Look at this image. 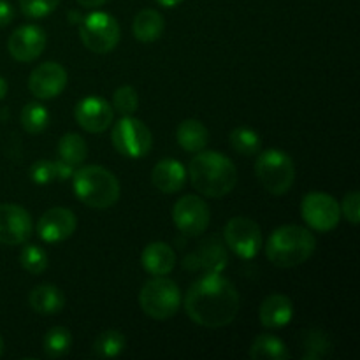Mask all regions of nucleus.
<instances>
[{"mask_svg":"<svg viewBox=\"0 0 360 360\" xmlns=\"http://www.w3.org/2000/svg\"><path fill=\"white\" fill-rule=\"evenodd\" d=\"M186 315L207 329L225 327L238 316L239 294L220 273H206L190 285L185 295Z\"/></svg>","mask_w":360,"mask_h":360,"instance_id":"f257e3e1","label":"nucleus"},{"mask_svg":"<svg viewBox=\"0 0 360 360\" xmlns=\"http://www.w3.org/2000/svg\"><path fill=\"white\" fill-rule=\"evenodd\" d=\"M192 186L202 195L220 199L229 195L238 183V169L232 160L217 151H199L188 165Z\"/></svg>","mask_w":360,"mask_h":360,"instance_id":"f03ea898","label":"nucleus"},{"mask_svg":"<svg viewBox=\"0 0 360 360\" xmlns=\"http://www.w3.org/2000/svg\"><path fill=\"white\" fill-rule=\"evenodd\" d=\"M316 250V238L301 225H283L273 231L266 243V255L281 269L297 267L309 260Z\"/></svg>","mask_w":360,"mask_h":360,"instance_id":"7ed1b4c3","label":"nucleus"},{"mask_svg":"<svg viewBox=\"0 0 360 360\" xmlns=\"http://www.w3.org/2000/svg\"><path fill=\"white\" fill-rule=\"evenodd\" d=\"M74 193L84 206L108 210L120 199V181L101 165H83L72 176Z\"/></svg>","mask_w":360,"mask_h":360,"instance_id":"20e7f679","label":"nucleus"},{"mask_svg":"<svg viewBox=\"0 0 360 360\" xmlns=\"http://www.w3.org/2000/svg\"><path fill=\"white\" fill-rule=\"evenodd\" d=\"M141 309L153 320H169L181 304L179 287L165 276H155L143 285L139 292Z\"/></svg>","mask_w":360,"mask_h":360,"instance_id":"39448f33","label":"nucleus"},{"mask_svg":"<svg viewBox=\"0 0 360 360\" xmlns=\"http://www.w3.org/2000/svg\"><path fill=\"white\" fill-rule=\"evenodd\" d=\"M255 174L266 192L273 195H285L294 185L295 167L285 151L266 150L257 158Z\"/></svg>","mask_w":360,"mask_h":360,"instance_id":"423d86ee","label":"nucleus"},{"mask_svg":"<svg viewBox=\"0 0 360 360\" xmlns=\"http://www.w3.org/2000/svg\"><path fill=\"white\" fill-rule=\"evenodd\" d=\"M112 146L127 158H143L153 146V136L141 120L123 116L111 132Z\"/></svg>","mask_w":360,"mask_h":360,"instance_id":"0eeeda50","label":"nucleus"},{"mask_svg":"<svg viewBox=\"0 0 360 360\" xmlns=\"http://www.w3.org/2000/svg\"><path fill=\"white\" fill-rule=\"evenodd\" d=\"M79 35L83 44L97 55L111 53L120 42V25L111 14L91 13L81 21Z\"/></svg>","mask_w":360,"mask_h":360,"instance_id":"6e6552de","label":"nucleus"},{"mask_svg":"<svg viewBox=\"0 0 360 360\" xmlns=\"http://www.w3.org/2000/svg\"><path fill=\"white\" fill-rule=\"evenodd\" d=\"M225 245L241 259L250 260L259 255L262 248V232L260 227L246 217H236L229 220L224 231Z\"/></svg>","mask_w":360,"mask_h":360,"instance_id":"1a4fd4ad","label":"nucleus"},{"mask_svg":"<svg viewBox=\"0 0 360 360\" xmlns=\"http://www.w3.org/2000/svg\"><path fill=\"white\" fill-rule=\"evenodd\" d=\"M301 214L311 229L319 232H329L340 224L341 207L329 193L309 192L302 199Z\"/></svg>","mask_w":360,"mask_h":360,"instance_id":"9d476101","label":"nucleus"},{"mask_svg":"<svg viewBox=\"0 0 360 360\" xmlns=\"http://www.w3.org/2000/svg\"><path fill=\"white\" fill-rule=\"evenodd\" d=\"M210 207L200 197L183 195L172 210L174 225L185 236H200L210 225Z\"/></svg>","mask_w":360,"mask_h":360,"instance_id":"9b49d317","label":"nucleus"},{"mask_svg":"<svg viewBox=\"0 0 360 360\" xmlns=\"http://www.w3.org/2000/svg\"><path fill=\"white\" fill-rule=\"evenodd\" d=\"M34 232L30 213L20 204H0V245H23Z\"/></svg>","mask_w":360,"mask_h":360,"instance_id":"f8f14e48","label":"nucleus"},{"mask_svg":"<svg viewBox=\"0 0 360 360\" xmlns=\"http://www.w3.org/2000/svg\"><path fill=\"white\" fill-rule=\"evenodd\" d=\"M67 86V70L56 62H46L32 70L28 77V88L32 95L37 98L48 101L55 98L65 90Z\"/></svg>","mask_w":360,"mask_h":360,"instance_id":"ddd939ff","label":"nucleus"},{"mask_svg":"<svg viewBox=\"0 0 360 360\" xmlns=\"http://www.w3.org/2000/svg\"><path fill=\"white\" fill-rule=\"evenodd\" d=\"M46 48V34L37 25H23L11 34L7 49L18 62H34Z\"/></svg>","mask_w":360,"mask_h":360,"instance_id":"4468645a","label":"nucleus"},{"mask_svg":"<svg viewBox=\"0 0 360 360\" xmlns=\"http://www.w3.org/2000/svg\"><path fill=\"white\" fill-rule=\"evenodd\" d=\"M77 125L90 134H102L111 127L115 112L112 105L102 97H86L76 105Z\"/></svg>","mask_w":360,"mask_h":360,"instance_id":"2eb2a0df","label":"nucleus"},{"mask_svg":"<svg viewBox=\"0 0 360 360\" xmlns=\"http://www.w3.org/2000/svg\"><path fill=\"white\" fill-rule=\"evenodd\" d=\"M77 218L67 207H51L41 217L37 234L46 243H62L76 232Z\"/></svg>","mask_w":360,"mask_h":360,"instance_id":"dca6fc26","label":"nucleus"},{"mask_svg":"<svg viewBox=\"0 0 360 360\" xmlns=\"http://www.w3.org/2000/svg\"><path fill=\"white\" fill-rule=\"evenodd\" d=\"M227 260L229 257L227 252H225L224 243L218 238H211L195 253L186 257L185 267H188V269H202L206 273H221L227 266Z\"/></svg>","mask_w":360,"mask_h":360,"instance_id":"f3484780","label":"nucleus"},{"mask_svg":"<svg viewBox=\"0 0 360 360\" xmlns=\"http://www.w3.org/2000/svg\"><path fill=\"white\" fill-rule=\"evenodd\" d=\"M151 183L164 193H176L185 186L186 171L181 162L174 158H164L151 171Z\"/></svg>","mask_w":360,"mask_h":360,"instance_id":"a211bd4d","label":"nucleus"},{"mask_svg":"<svg viewBox=\"0 0 360 360\" xmlns=\"http://www.w3.org/2000/svg\"><path fill=\"white\" fill-rule=\"evenodd\" d=\"M294 316V306L287 295L273 294L259 308V319L260 323L267 329H280L285 327Z\"/></svg>","mask_w":360,"mask_h":360,"instance_id":"6ab92c4d","label":"nucleus"},{"mask_svg":"<svg viewBox=\"0 0 360 360\" xmlns=\"http://www.w3.org/2000/svg\"><path fill=\"white\" fill-rule=\"evenodd\" d=\"M141 262H143L144 271L151 276H167L176 266V253L167 243H150L144 248Z\"/></svg>","mask_w":360,"mask_h":360,"instance_id":"aec40b11","label":"nucleus"},{"mask_svg":"<svg viewBox=\"0 0 360 360\" xmlns=\"http://www.w3.org/2000/svg\"><path fill=\"white\" fill-rule=\"evenodd\" d=\"M28 302H30V308L39 315H55L62 311L65 306V295L55 285L44 283L32 288Z\"/></svg>","mask_w":360,"mask_h":360,"instance_id":"412c9836","label":"nucleus"},{"mask_svg":"<svg viewBox=\"0 0 360 360\" xmlns=\"http://www.w3.org/2000/svg\"><path fill=\"white\" fill-rule=\"evenodd\" d=\"M176 139L185 151L199 153L206 148L207 141H210V132H207L206 125L199 120H183L176 130Z\"/></svg>","mask_w":360,"mask_h":360,"instance_id":"4be33fe9","label":"nucleus"},{"mask_svg":"<svg viewBox=\"0 0 360 360\" xmlns=\"http://www.w3.org/2000/svg\"><path fill=\"white\" fill-rule=\"evenodd\" d=\"M165 28L164 16L155 9H143L136 14L132 32L137 41L155 42L162 37Z\"/></svg>","mask_w":360,"mask_h":360,"instance_id":"5701e85b","label":"nucleus"},{"mask_svg":"<svg viewBox=\"0 0 360 360\" xmlns=\"http://www.w3.org/2000/svg\"><path fill=\"white\" fill-rule=\"evenodd\" d=\"M250 357L253 360H287L290 354L280 338L271 336V334H260L250 348Z\"/></svg>","mask_w":360,"mask_h":360,"instance_id":"b1692460","label":"nucleus"},{"mask_svg":"<svg viewBox=\"0 0 360 360\" xmlns=\"http://www.w3.org/2000/svg\"><path fill=\"white\" fill-rule=\"evenodd\" d=\"M58 157L60 160L67 162V164L79 167L88 157V144L79 134H65L58 143Z\"/></svg>","mask_w":360,"mask_h":360,"instance_id":"393cba45","label":"nucleus"},{"mask_svg":"<svg viewBox=\"0 0 360 360\" xmlns=\"http://www.w3.org/2000/svg\"><path fill=\"white\" fill-rule=\"evenodd\" d=\"M91 350L101 359L118 357L125 350V336L116 329L104 330V333H101L95 338Z\"/></svg>","mask_w":360,"mask_h":360,"instance_id":"a878e982","label":"nucleus"},{"mask_svg":"<svg viewBox=\"0 0 360 360\" xmlns=\"http://www.w3.org/2000/svg\"><path fill=\"white\" fill-rule=\"evenodd\" d=\"M72 336L65 327H51L44 336V354L49 359H60L69 354Z\"/></svg>","mask_w":360,"mask_h":360,"instance_id":"bb28decb","label":"nucleus"},{"mask_svg":"<svg viewBox=\"0 0 360 360\" xmlns=\"http://www.w3.org/2000/svg\"><path fill=\"white\" fill-rule=\"evenodd\" d=\"M229 141H231V146L245 157H252L260 151L259 134L252 129H246V127H238V129L232 130Z\"/></svg>","mask_w":360,"mask_h":360,"instance_id":"cd10ccee","label":"nucleus"},{"mask_svg":"<svg viewBox=\"0 0 360 360\" xmlns=\"http://www.w3.org/2000/svg\"><path fill=\"white\" fill-rule=\"evenodd\" d=\"M49 123L48 109L37 102H30L21 111V125L28 134H41L44 132Z\"/></svg>","mask_w":360,"mask_h":360,"instance_id":"c85d7f7f","label":"nucleus"},{"mask_svg":"<svg viewBox=\"0 0 360 360\" xmlns=\"http://www.w3.org/2000/svg\"><path fill=\"white\" fill-rule=\"evenodd\" d=\"M20 264L30 274H42L48 269V253L37 245H27L20 253Z\"/></svg>","mask_w":360,"mask_h":360,"instance_id":"c756f323","label":"nucleus"},{"mask_svg":"<svg viewBox=\"0 0 360 360\" xmlns=\"http://www.w3.org/2000/svg\"><path fill=\"white\" fill-rule=\"evenodd\" d=\"M139 105V97H137L136 88L132 86H120L112 95V108L123 116H132Z\"/></svg>","mask_w":360,"mask_h":360,"instance_id":"7c9ffc66","label":"nucleus"},{"mask_svg":"<svg viewBox=\"0 0 360 360\" xmlns=\"http://www.w3.org/2000/svg\"><path fill=\"white\" fill-rule=\"evenodd\" d=\"M304 347H306V359H322L326 357L327 352L330 350V341L326 336L323 330H309L304 338Z\"/></svg>","mask_w":360,"mask_h":360,"instance_id":"2f4dec72","label":"nucleus"},{"mask_svg":"<svg viewBox=\"0 0 360 360\" xmlns=\"http://www.w3.org/2000/svg\"><path fill=\"white\" fill-rule=\"evenodd\" d=\"M60 0H20L21 13L27 18H44L58 7Z\"/></svg>","mask_w":360,"mask_h":360,"instance_id":"473e14b6","label":"nucleus"},{"mask_svg":"<svg viewBox=\"0 0 360 360\" xmlns=\"http://www.w3.org/2000/svg\"><path fill=\"white\" fill-rule=\"evenodd\" d=\"M30 178L35 185H48L55 181V165L49 160H39L30 167Z\"/></svg>","mask_w":360,"mask_h":360,"instance_id":"72a5a7b5","label":"nucleus"},{"mask_svg":"<svg viewBox=\"0 0 360 360\" xmlns=\"http://www.w3.org/2000/svg\"><path fill=\"white\" fill-rule=\"evenodd\" d=\"M341 213L347 217V220L352 225H357L360 221V195L359 192H350L345 195L343 202H341Z\"/></svg>","mask_w":360,"mask_h":360,"instance_id":"f704fd0d","label":"nucleus"},{"mask_svg":"<svg viewBox=\"0 0 360 360\" xmlns=\"http://www.w3.org/2000/svg\"><path fill=\"white\" fill-rule=\"evenodd\" d=\"M53 165H55V178L60 179V181H65V179L72 178L74 172H76V167H74V165L67 164V162L63 160L53 162Z\"/></svg>","mask_w":360,"mask_h":360,"instance_id":"c9c22d12","label":"nucleus"},{"mask_svg":"<svg viewBox=\"0 0 360 360\" xmlns=\"http://www.w3.org/2000/svg\"><path fill=\"white\" fill-rule=\"evenodd\" d=\"M14 9L7 0H0V28L7 27L13 21Z\"/></svg>","mask_w":360,"mask_h":360,"instance_id":"e433bc0d","label":"nucleus"},{"mask_svg":"<svg viewBox=\"0 0 360 360\" xmlns=\"http://www.w3.org/2000/svg\"><path fill=\"white\" fill-rule=\"evenodd\" d=\"M77 2H79V6L86 7V9H95V7L104 6L108 0H77Z\"/></svg>","mask_w":360,"mask_h":360,"instance_id":"4c0bfd02","label":"nucleus"},{"mask_svg":"<svg viewBox=\"0 0 360 360\" xmlns=\"http://www.w3.org/2000/svg\"><path fill=\"white\" fill-rule=\"evenodd\" d=\"M181 2L183 0H157L158 6H162V7H176V6H179Z\"/></svg>","mask_w":360,"mask_h":360,"instance_id":"58836bf2","label":"nucleus"},{"mask_svg":"<svg viewBox=\"0 0 360 360\" xmlns=\"http://www.w3.org/2000/svg\"><path fill=\"white\" fill-rule=\"evenodd\" d=\"M7 95V81L0 76V101Z\"/></svg>","mask_w":360,"mask_h":360,"instance_id":"ea45409f","label":"nucleus"},{"mask_svg":"<svg viewBox=\"0 0 360 360\" xmlns=\"http://www.w3.org/2000/svg\"><path fill=\"white\" fill-rule=\"evenodd\" d=\"M2 354H4V340L2 336H0V357H2Z\"/></svg>","mask_w":360,"mask_h":360,"instance_id":"a19ab883","label":"nucleus"}]
</instances>
